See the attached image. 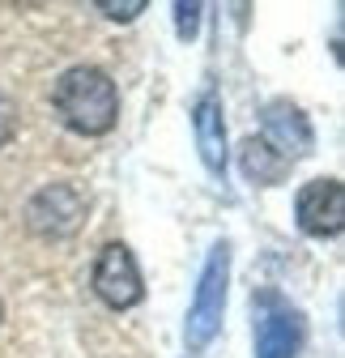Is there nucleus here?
<instances>
[{
    "instance_id": "nucleus-1",
    "label": "nucleus",
    "mask_w": 345,
    "mask_h": 358,
    "mask_svg": "<svg viewBox=\"0 0 345 358\" xmlns=\"http://www.w3.org/2000/svg\"><path fill=\"white\" fill-rule=\"evenodd\" d=\"M52 111L77 137H107L119 124V85L98 64H68L52 81Z\"/></svg>"
},
{
    "instance_id": "nucleus-2",
    "label": "nucleus",
    "mask_w": 345,
    "mask_h": 358,
    "mask_svg": "<svg viewBox=\"0 0 345 358\" xmlns=\"http://www.w3.org/2000/svg\"><path fill=\"white\" fill-rule=\"evenodd\" d=\"M230 264H235V248L230 239H213L200 273H196V290L184 316V350L188 354H205L218 341L222 324H226V303H230Z\"/></svg>"
},
{
    "instance_id": "nucleus-3",
    "label": "nucleus",
    "mask_w": 345,
    "mask_h": 358,
    "mask_svg": "<svg viewBox=\"0 0 345 358\" xmlns=\"http://www.w3.org/2000/svg\"><path fill=\"white\" fill-rule=\"evenodd\" d=\"M251 358H298L307 345V316L277 290L251 294Z\"/></svg>"
},
{
    "instance_id": "nucleus-4",
    "label": "nucleus",
    "mask_w": 345,
    "mask_h": 358,
    "mask_svg": "<svg viewBox=\"0 0 345 358\" xmlns=\"http://www.w3.org/2000/svg\"><path fill=\"white\" fill-rule=\"evenodd\" d=\"M22 217L34 239H47V243L73 239L85 227V217H90V192L73 184V179H52L38 192H30Z\"/></svg>"
},
{
    "instance_id": "nucleus-5",
    "label": "nucleus",
    "mask_w": 345,
    "mask_h": 358,
    "mask_svg": "<svg viewBox=\"0 0 345 358\" xmlns=\"http://www.w3.org/2000/svg\"><path fill=\"white\" fill-rule=\"evenodd\" d=\"M90 290L111 311H133V307H141L145 303V273H141L133 248L119 243V239L103 243L98 256H94V268H90Z\"/></svg>"
},
{
    "instance_id": "nucleus-6",
    "label": "nucleus",
    "mask_w": 345,
    "mask_h": 358,
    "mask_svg": "<svg viewBox=\"0 0 345 358\" xmlns=\"http://www.w3.org/2000/svg\"><path fill=\"white\" fill-rule=\"evenodd\" d=\"M294 227L307 239H337L345 231V188L337 175H316L294 192Z\"/></svg>"
},
{
    "instance_id": "nucleus-7",
    "label": "nucleus",
    "mask_w": 345,
    "mask_h": 358,
    "mask_svg": "<svg viewBox=\"0 0 345 358\" xmlns=\"http://www.w3.org/2000/svg\"><path fill=\"white\" fill-rule=\"evenodd\" d=\"M192 120V141H196V158L213 179H226L230 166V137H226V107L218 90H200L188 107Z\"/></svg>"
},
{
    "instance_id": "nucleus-8",
    "label": "nucleus",
    "mask_w": 345,
    "mask_h": 358,
    "mask_svg": "<svg viewBox=\"0 0 345 358\" xmlns=\"http://www.w3.org/2000/svg\"><path fill=\"white\" fill-rule=\"evenodd\" d=\"M260 137L290 162L316 154V124L294 99H269L260 107Z\"/></svg>"
},
{
    "instance_id": "nucleus-9",
    "label": "nucleus",
    "mask_w": 345,
    "mask_h": 358,
    "mask_svg": "<svg viewBox=\"0 0 345 358\" xmlns=\"http://www.w3.org/2000/svg\"><path fill=\"white\" fill-rule=\"evenodd\" d=\"M235 162H239V175L247 179L251 188H277V184H286L290 171H294V162L281 158L265 137H256V132L235 145Z\"/></svg>"
},
{
    "instance_id": "nucleus-10",
    "label": "nucleus",
    "mask_w": 345,
    "mask_h": 358,
    "mask_svg": "<svg viewBox=\"0 0 345 358\" xmlns=\"http://www.w3.org/2000/svg\"><path fill=\"white\" fill-rule=\"evenodd\" d=\"M170 22H175V38L179 43H192L200 34L205 5H200V0H175V5H170Z\"/></svg>"
},
{
    "instance_id": "nucleus-11",
    "label": "nucleus",
    "mask_w": 345,
    "mask_h": 358,
    "mask_svg": "<svg viewBox=\"0 0 345 358\" xmlns=\"http://www.w3.org/2000/svg\"><path fill=\"white\" fill-rule=\"evenodd\" d=\"M17 128H22V107H17L13 94H5V90H0V150L17 137Z\"/></svg>"
},
{
    "instance_id": "nucleus-12",
    "label": "nucleus",
    "mask_w": 345,
    "mask_h": 358,
    "mask_svg": "<svg viewBox=\"0 0 345 358\" xmlns=\"http://www.w3.org/2000/svg\"><path fill=\"white\" fill-rule=\"evenodd\" d=\"M107 22H119V26H128V22H137L149 5H145V0H124V5H115V0H98V5H94Z\"/></svg>"
},
{
    "instance_id": "nucleus-13",
    "label": "nucleus",
    "mask_w": 345,
    "mask_h": 358,
    "mask_svg": "<svg viewBox=\"0 0 345 358\" xmlns=\"http://www.w3.org/2000/svg\"><path fill=\"white\" fill-rule=\"evenodd\" d=\"M0 320H5V299H0Z\"/></svg>"
}]
</instances>
